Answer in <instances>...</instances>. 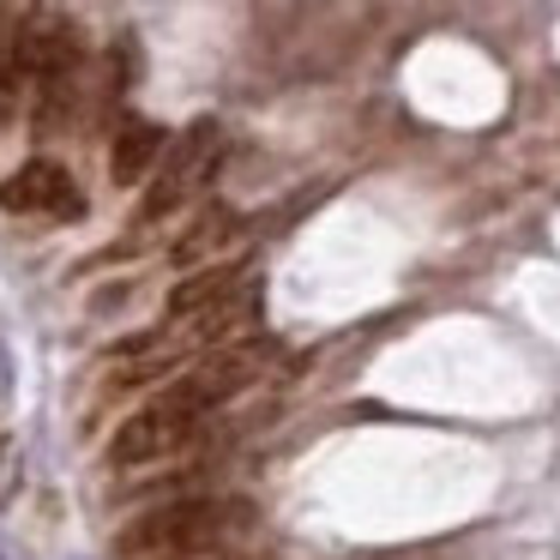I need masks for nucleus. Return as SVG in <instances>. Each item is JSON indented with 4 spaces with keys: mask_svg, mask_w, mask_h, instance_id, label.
Returning a JSON list of instances; mask_svg holds the SVG:
<instances>
[{
    "mask_svg": "<svg viewBox=\"0 0 560 560\" xmlns=\"http://www.w3.org/2000/svg\"><path fill=\"white\" fill-rule=\"evenodd\" d=\"M235 235V211L230 206H211L206 218L194 223V235H182V247H175V259H182V266H194V259H206L211 247H223Z\"/></svg>",
    "mask_w": 560,
    "mask_h": 560,
    "instance_id": "6e6552de",
    "label": "nucleus"
},
{
    "mask_svg": "<svg viewBox=\"0 0 560 560\" xmlns=\"http://www.w3.org/2000/svg\"><path fill=\"white\" fill-rule=\"evenodd\" d=\"M271 355H278L271 343H235V350H218V355H206L199 368H187L158 404L163 410H182V416H206L211 404H223V398H235L242 386H254L259 368H266Z\"/></svg>",
    "mask_w": 560,
    "mask_h": 560,
    "instance_id": "f03ea898",
    "label": "nucleus"
},
{
    "mask_svg": "<svg viewBox=\"0 0 560 560\" xmlns=\"http://www.w3.org/2000/svg\"><path fill=\"white\" fill-rule=\"evenodd\" d=\"M7 392H13V380H7V350H0V398H7Z\"/></svg>",
    "mask_w": 560,
    "mask_h": 560,
    "instance_id": "9d476101",
    "label": "nucleus"
},
{
    "mask_svg": "<svg viewBox=\"0 0 560 560\" xmlns=\"http://www.w3.org/2000/svg\"><path fill=\"white\" fill-rule=\"evenodd\" d=\"M19 37H25V13H0V97L13 91V79H25L19 73Z\"/></svg>",
    "mask_w": 560,
    "mask_h": 560,
    "instance_id": "1a4fd4ad",
    "label": "nucleus"
},
{
    "mask_svg": "<svg viewBox=\"0 0 560 560\" xmlns=\"http://www.w3.org/2000/svg\"><path fill=\"white\" fill-rule=\"evenodd\" d=\"M230 524V512L211 500H170V506L145 512L121 530L115 555L121 560H194L199 548H211Z\"/></svg>",
    "mask_w": 560,
    "mask_h": 560,
    "instance_id": "f257e3e1",
    "label": "nucleus"
},
{
    "mask_svg": "<svg viewBox=\"0 0 560 560\" xmlns=\"http://www.w3.org/2000/svg\"><path fill=\"white\" fill-rule=\"evenodd\" d=\"M235 278H242L235 266H211V271H199V278H187L182 290L170 295V314H194V307H211L218 295L235 290Z\"/></svg>",
    "mask_w": 560,
    "mask_h": 560,
    "instance_id": "0eeeda50",
    "label": "nucleus"
},
{
    "mask_svg": "<svg viewBox=\"0 0 560 560\" xmlns=\"http://www.w3.org/2000/svg\"><path fill=\"white\" fill-rule=\"evenodd\" d=\"M218 145H223V127L211 121V115H199L194 127H182V139H175V145L163 151L158 175H151L139 218H145V223H151V218H170V211L182 206V199L211 175V163H218Z\"/></svg>",
    "mask_w": 560,
    "mask_h": 560,
    "instance_id": "7ed1b4c3",
    "label": "nucleus"
},
{
    "mask_svg": "<svg viewBox=\"0 0 560 560\" xmlns=\"http://www.w3.org/2000/svg\"><path fill=\"white\" fill-rule=\"evenodd\" d=\"M0 206L7 211H49V218H79L85 199H79L73 175H67L61 163L37 158V163H25L13 182H0Z\"/></svg>",
    "mask_w": 560,
    "mask_h": 560,
    "instance_id": "39448f33",
    "label": "nucleus"
},
{
    "mask_svg": "<svg viewBox=\"0 0 560 560\" xmlns=\"http://www.w3.org/2000/svg\"><path fill=\"white\" fill-rule=\"evenodd\" d=\"M0 560H25V555H19V548L7 542V536H0Z\"/></svg>",
    "mask_w": 560,
    "mask_h": 560,
    "instance_id": "9b49d317",
    "label": "nucleus"
},
{
    "mask_svg": "<svg viewBox=\"0 0 560 560\" xmlns=\"http://www.w3.org/2000/svg\"><path fill=\"white\" fill-rule=\"evenodd\" d=\"M163 151H170V139H163L158 121H121L115 127V145H109V175L121 187H133L145 175H158Z\"/></svg>",
    "mask_w": 560,
    "mask_h": 560,
    "instance_id": "423d86ee",
    "label": "nucleus"
},
{
    "mask_svg": "<svg viewBox=\"0 0 560 560\" xmlns=\"http://www.w3.org/2000/svg\"><path fill=\"white\" fill-rule=\"evenodd\" d=\"M194 428H199V416H182V410H163V404H151V410L127 416V422L115 428L109 464H151V458H163V452L182 446Z\"/></svg>",
    "mask_w": 560,
    "mask_h": 560,
    "instance_id": "20e7f679",
    "label": "nucleus"
}]
</instances>
